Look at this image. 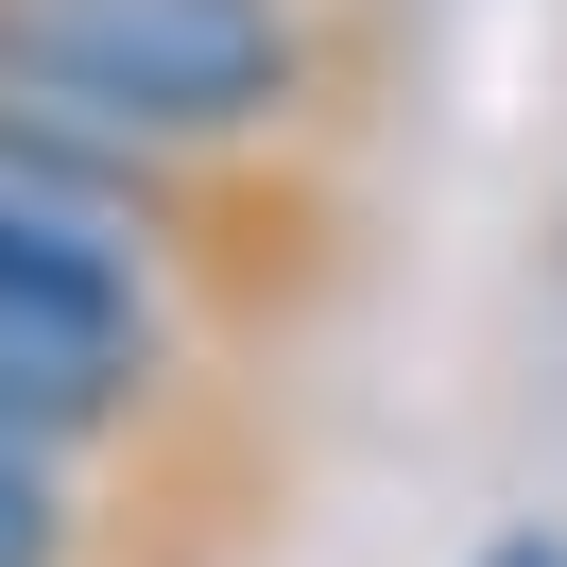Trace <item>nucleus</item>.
Segmentation results:
<instances>
[{"label":"nucleus","mask_w":567,"mask_h":567,"mask_svg":"<svg viewBox=\"0 0 567 567\" xmlns=\"http://www.w3.org/2000/svg\"><path fill=\"white\" fill-rule=\"evenodd\" d=\"M258 516H207L173 482H104V464L0 430V567H241Z\"/></svg>","instance_id":"7ed1b4c3"},{"label":"nucleus","mask_w":567,"mask_h":567,"mask_svg":"<svg viewBox=\"0 0 567 567\" xmlns=\"http://www.w3.org/2000/svg\"><path fill=\"white\" fill-rule=\"evenodd\" d=\"M0 104L189 173H327L395 121V0H0Z\"/></svg>","instance_id":"f257e3e1"},{"label":"nucleus","mask_w":567,"mask_h":567,"mask_svg":"<svg viewBox=\"0 0 567 567\" xmlns=\"http://www.w3.org/2000/svg\"><path fill=\"white\" fill-rule=\"evenodd\" d=\"M0 258L155 276L224 361L292 344L361 276L327 173H189V155H121V138H70V121H18V104H0Z\"/></svg>","instance_id":"f03ea898"},{"label":"nucleus","mask_w":567,"mask_h":567,"mask_svg":"<svg viewBox=\"0 0 567 567\" xmlns=\"http://www.w3.org/2000/svg\"><path fill=\"white\" fill-rule=\"evenodd\" d=\"M482 567H567V533H498V550Z\"/></svg>","instance_id":"20e7f679"}]
</instances>
